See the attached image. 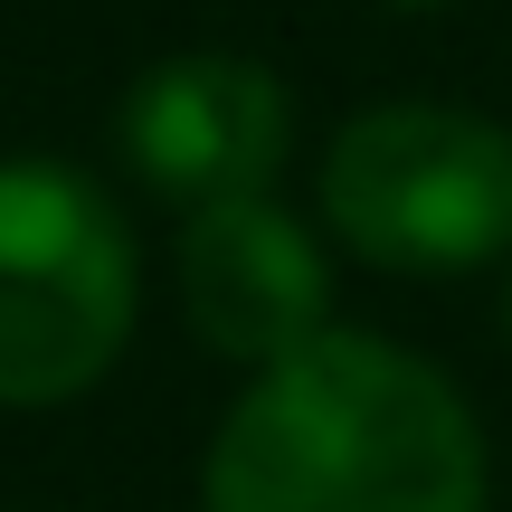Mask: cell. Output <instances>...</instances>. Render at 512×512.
<instances>
[{
    "mask_svg": "<svg viewBox=\"0 0 512 512\" xmlns=\"http://www.w3.org/2000/svg\"><path fill=\"white\" fill-rule=\"evenodd\" d=\"M484 418L427 351L313 332L247 370L200 456V512H484Z\"/></svg>",
    "mask_w": 512,
    "mask_h": 512,
    "instance_id": "cell-1",
    "label": "cell"
},
{
    "mask_svg": "<svg viewBox=\"0 0 512 512\" xmlns=\"http://www.w3.org/2000/svg\"><path fill=\"white\" fill-rule=\"evenodd\" d=\"M323 238L380 275H465L512 256V133L465 105H361L313 171Z\"/></svg>",
    "mask_w": 512,
    "mask_h": 512,
    "instance_id": "cell-3",
    "label": "cell"
},
{
    "mask_svg": "<svg viewBox=\"0 0 512 512\" xmlns=\"http://www.w3.org/2000/svg\"><path fill=\"white\" fill-rule=\"evenodd\" d=\"M503 342H512V285H503Z\"/></svg>",
    "mask_w": 512,
    "mask_h": 512,
    "instance_id": "cell-7",
    "label": "cell"
},
{
    "mask_svg": "<svg viewBox=\"0 0 512 512\" xmlns=\"http://www.w3.org/2000/svg\"><path fill=\"white\" fill-rule=\"evenodd\" d=\"M389 10H446V0H389Z\"/></svg>",
    "mask_w": 512,
    "mask_h": 512,
    "instance_id": "cell-6",
    "label": "cell"
},
{
    "mask_svg": "<svg viewBox=\"0 0 512 512\" xmlns=\"http://www.w3.org/2000/svg\"><path fill=\"white\" fill-rule=\"evenodd\" d=\"M143 313L133 228L76 162H0V408H67Z\"/></svg>",
    "mask_w": 512,
    "mask_h": 512,
    "instance_id": "cell-2",
    "label": "cell"
},
{
    "mask_svg": "<svg viewBox=\"0 0 512 512\" xmlns=\"http://www.w3.org/2000/svg\"><path fill=\"white\" fill-rule=\"evenodd\" d=\"M181 313L219 361L266 370L285 351H304L313 332H332V266L323 238L294 219L285 200H219L181 219Z\"/></svg>",
    "mask_w": 512,
    "mask_h": 512,
    "instance_id": "cell-5",
    "label": "cell"
},
{
    "mask_svg": "<svg viewBox=\"0 0 512 512\" xmlns=\"http://www.w3.org/2000/svg\"><path fill=\"white\" fill-rule=\"evenodd\" d=\"M114 143H124L133 181L152 200H171L181 219L219 209V200H266L285 152H294V95L256 57L190 48V57H162V67H143L124 86Z\"/></svg>",
    "mask_w": 512,
    "mask_h": 512,
    "instance_id": "cell-4",
    "label": "cell"
}]
</instances>
